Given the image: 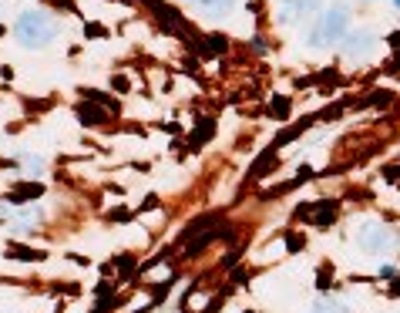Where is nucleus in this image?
I'll return each mask as SVG.
<instances>
[{
    "instance_id": "nucleus-1",
    "label": "nucleus",
    "mask_w": 400,
    "mask_h": 313,
    "mask_svg": "<svg viewBox=\"0 0 400 313\" xmlns=\"http://www.w3.org/2000/svg\"><path fill=\"white\" fill-rule=\"evenodd\" d=\"M14 34H17V41L24 44V48H48L50 41L57 37V24H54V17L44 14V10H24L17 21H14Z\"/></svg>"
},
{
    "instance_id": "nucleus-2",
    "label": "nucleus",
    "mask_w": 400,
    "mask_h": 313,
    "mask_svg": "<svg viewBox=\"0 0 400 313\" xmlns=\"http://www.w3.org/2000/svg\"><path fill=\"white\" fill-rule=\"evenodd\" d=\"M347 21H350L347 7H343V3H333L323 17H316V24L309 30V44H313V48H326V44L340 41V37L347 34Z\"/></svg>"
},
{
    "instance_id": "nucleus-3",
    "label": "nucleus",
    "mask_w": 400,
    "mask_h": 313,
    "mask_svg": "<svg viewBox=\"0 0 400 313\" xmlns=\"http://www.w3.org/2000/svg\"><path fill=\"white\" fill-rule=\"evenodd\" d=\"M353 239H356V246L363 253H374V256H383V253L394 249V233L383 222H377V219H360L353 226Z\"/></svg>"
},
{
    "instance_id": "nucleus-4",
    "label": "nucleus",
    "mask_w": 400,
    "mask_h": 313,
    "mask_svg": "<svg viewBox=\"0 0 400 313\" xmlns=\"http://www.w3.org/2000/svg\"><path fill=\"white\" fill-rule=\"evenodd\" d=\"M151 7V14H155V21L165 27L169 34H175V37H185V41H196L192 37V30H189V24L182 21V14H178L175 7H169V3H162V0H145Z\"/></svg>"
},
{
    "instance_id": "nucleus-5",
    "label": "nucleus",
    "mask_w": 400,
    "mask_h": 313,
    "mask_svg": "<svg viewBox=\"0 0 400 313\" xmlns=\"http://www.w3.org/2000/svg\"><path fill=\"white\" fill-rule=\"evenodd\" d=\"M340 216V202L333 199H323V202H306V206L296 209V219L309 222V226H333Z\"/></svg>"
},
{
    "instance_id": "nucleus-6",
    "label": "nucleus",
    "mask_w": 400,
    "mask_h": 313,
    "mask_svg": "<svg viewBox=\"0 0 400 313\" xmlns=\"http://www.w3.org/2000/svg\"><path fill=\"white\" fill-rule=\"evenodd\" d=\"M192 48H196V54H199V57H219V54L229 51V37H222V34L196 37V41H192Z\"/></svg>"
},
{
    "instance_id": "nucleus-7",
    "label": "nucleus",
    "mask_w": 400,
    "mask_h": 313,
    "mask_svg": "<svg viewBox=\"0 0 400 313\" xmlns=\"http://www.w3.org/2000/svg\"><path fill=\"white\" fill-rule=\"evenodd\" d=\"M77 118H81V125H104L108 122V111L104 108H98V102H84V104H77Z\"/></svg>"
},
{
    "instance_id": "nucleus-8",
    "label": "nucleus",
    "mask_w": 400,
    "mask_h": 313,
    "mask_svg": "<svg viewBox=\"0 0 400 313\" xmlns=\"http://www.w3.org/2000/svg\"><path fill=\"white\" fill-rule=\"evenodd\" d=\"M276 152H279V149H273V145H269V149H266L263 155H259L256 162H252V169H249V179H252V182H259L263 176H269V172H273V165H276Z\"/></svg>"
},
{
    "instance_id": "nucleus-9",
    "label": "nucleus",
    "mask_w": 400,
    "mask_h": 313,
    "mask_svg": "<svg viewBox=\"0 0 400 313\" xmlns=\"http://www.w3.org/2000/svg\"><path fill=\"white\" fill-rule=\"evenodd\" d=\"M212 135H216V122H212V118H202L199 125L192 129V135H189V152L202 149V145H205V142H209Z\"/></svg>"
},
{
    "instance_id": "nucleus-10",
    "label": "nucleus",
    "mask_w": 400,
    "mask_h": 313,
    "mask_svg": "<svg viewBox=\"0 0 400 313\" xmlns=\"http://www.w3.org/2000/svg\"><path fill=\"white\" fill-rule=\"evenodd\" d=\"M192 7L202 10V14H209V17H222V14H229L236 7V0H192Z\"/></svg>"
},
{
    "instance_id": "nucleus-11",
    "label": "nucleus",
    "mask_w": 400,
    "mask_h": 313,
    "mask_svg": "<svg viewBox=\"0 0 400 313\" xmlns=\"http://www.w3.org/2000/svg\"><path fill=\"white\" fill-rule=\"evenodd\" d=\"M41 192H44V185H41V182H21V185H14V189H10V202H17V206H21V202H27V199H37Z\"/></svg>"
},
{
    "instance_id": "nucleus-12",
    "label": "nucleus",
    "mask_w": 400,
    "mask_h": 313,
    "mask_svg": "<svg viewBox=\"0 0 400 313\" xmlns=\"http://www.w3.org/2000/svg\"><path fill=\"white\" fill-rule=\"evenodd\" d=\"M374 48V34L370 30H360V34H350V44H347V54L350 57H360Z\"/></svg>"
},
{
    "instance_id": "nucleus-13",
    "label": "nucleus",
    "mask_w": 400,
    "mask_h": 313,
    "mask_svg": "<svg viewBox=\"0 0 400 313\" xmlns=\"http://www.w3.org/2000/svg\"><path fill=\"white\" fill-rule=\"evenodd\" d=\"M7 260L41 263V260H44V253H41V249H30V246H17V243H10V246H7Z\"/></svg>"
},
{
    "instance_id": "nucleus-14",
    "label": "nucleus",
    "mask_w": 400,
    "mask_h": 313,
    "mask_svg": "<svg viewBox=\"0 0 400 313\" xmlns=\"http://www.w3.org/2000/svg\"><path fill=\"white\" fill-rule=\"evenodd\" d=\"M212 226H222V222H219V216H216V212H212V216H199V219H196V222H189V229H185V233H182V239H185V243H189V239H192V236L205 233V229H212Z\"/></svg>"
},
{
    "instance_id": "nucleus-15",
    "label": "nucleus",
    "mask_w": 400,
    "mask_h": 313,
    "mask_svg": "<svg viewBox=\"0 0 400 313\" xmlns=\"http://www.w3.org/2000/svg\"><path fill=\"white\" fill-rule=\"evenodd\" d=\"M289 98H273V104H269V115H273V118H286V115H289Z\"/></svg>"
},
{
    "instance_id": "nucleus-16",
    "label": "nucleus",
    "mask_w": 400,
    "mask_h": 313,
    "mask_svg": "<svg viewBox=\"0 0 400 313\" xmlns=\"http://www.w3.org/2000/svg\"><path fill=\"white\" fill-rule=\"evenodd\" d=\"M313 313H347L340 303H333V300H320L316 307H313Z\"/></svg>"
},
{
    "instance_id": "nucleus-17",
    "label": "nucleus",
    "mask_w": 400,
    "mask_h": 313,
    "mask_svg": "<svg viewBox=\"0 0 400 313\" xmlns=\"http://www.w3.org/2000/svg\"><path fill=\"white\" fill-rule=\"evenodd\" d=\"M383 179H387V182H400V165H387V169H383Z\"/></svg>"
},
{
    "instance_id": "nucleus-18",
    "label": "nucleus",
    "mask_w": 400,
    "mask_h": 313,
    "mask_svg": "<svg viewBox=\"0 0 400 313\" xmlns=\"http://www.w3.org/2000/svg\"><path fill=\"white\" fill-rule=\"evenodd\" d=\"M286 246H289V249H300V246H303V236H286Z\"/></svg>"
},
{
    "instance_id": "nucleus-19",
    "label": "nucleus",
    "mask_w": 400,
    "mask_h": 313,
    "mask_svg": "<svg viewBox=\"0 0 400 313\" xmlns=\"http://www.w3.org/2000/svg\"><path fill=\"white\" fill-rule=\"evenodd\" d=\"M118 269L128 273V269H131V256H118Z\"/></svg>"
},
{
    "instance_id": "nucleus-20",
    "label": "nucleus",
    "mask_w": 400,
    "mask_h": 313,
    "mask_svg": "<svg viewBox=\"0 0 400 313\" xmlns=\"http://www.w3.org/2000/svg\"><path fill=\"white\" fill-rule=\"evenodd\" d=\"M84 30H88V37H101V34H104V30H101L98 24H88Z\"/></svg>"
},
{
    "instance_id": "nucleus-21",
    "label": "nucleus",
    "mask_w": 400,
    "mask_h": 313,
    "mask_svg": "<svg viewBox=\"0 0 400 313\" xmlns=\"http://www.w3.org/2000/svg\"><path fill=\"white\" fill-rule=\"evenodd\" d=\"M326 283H330V266H323V269H320V287L326 290Z\"/></svg>"
},
{
    "instance_id": "nucleus-22",
    "label": "nucleus",
    "mask_w": 400,
    "mask_h": 313,
    "mask_svg": "<svg viewBox=\"0 0 400 313\" xmlns=\"http://www.w3.org/2000/svg\"><path fill=\"white\" fill-rule=\"evenodd\" d=\"M387 44H390V48H400V34H390V37H387Z\"/></svg>"
},
{
    "instance_id": "nucleus-23",
    "label": "nucleus",
    "mask_w": 400,
    "mask_h": 313,
    "mask_svg": "<svg viewBox=\"0 0 400 313\" xmlns=\"http://www.w3.org/2000/svg\"><path fill=\"white\" fill-rule=\"evenodd\" d=\"M390 293H394V296H400V280L394 283V290H390Z\"/></svg>"
},
{
    "instance_id": "nucleus-24",
    "label": "nucleus",
    "mask_w": 400,
    "mask_h": 313,
    "mask_svg": "<svg viewBox=\"0 0 400 313\" xmlns=\"http://www.w3.org/2000/svg\"><path fill=\"white\" fill-rule=\"evenodd\" d=\"M394 3H397V7H400V0H394Z\"/></svg>"
},
{
    "instance_id": "nucleus-25",
    "label": "nucleus",
    "mask_w": 400,
    "mask_h": 313,
    "mask_svg": "<svg viewBox=\"0 0 400 313\" xmlns=\"http://www.w3.org/2000/svg\"><path fill=\"white\" fill-rule=\"evenodd\" d=\"M249 313H252V310H249Z\"/></svg>"
}]
</instances>
